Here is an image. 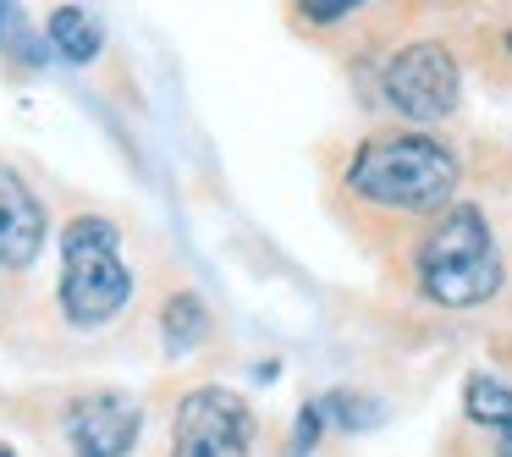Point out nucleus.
Wrapping results in <instances>:
<instances>
[{
    "mask_svg": "<svg viewBox=\"0 0 512 457\" xmlns=\"http://www.w3.org/2000/svg\"><path fill=\"white\" fill-rule=\"evenodd\" d=\"M347 193L375 210L397 215H441L457 204V182H463V160L452 144H441L424 127H402V133H375L353 149L342 171Z\"/></svg>",
    "mask_w": 512,
    "mask_h": 457,
    "instance_id": "nucleus-1",
    "label": "nucleus"
},
{
    "mask_svg": "<svg viewBox=\"0 0 512 457\" xmlns=\"http://www.w3.org/2000/svg\"><path fill=\"white\" fill-rule=\"evenodd\" d=\"M413 281L435 309H479L496 298L507 265H501L496 232L479 204H446L435 215L413 248Z\"/></svg>",
    "mask_w": 512,
    "mask_h": 457,
    "instance_id": "nucleus-2",
    "label": "nucleus"
},
{
    "mask_svg": "<svg viewBox=\"0 0 512 457\" xmlns=\"http://www.w3.org/2000/svg\"><path fill=\"white\" fill-rule=\"evenodd\" d=\"M56 303L67 325L100 331L133 303V270L122 259V226L105 215H72L61 226V281Z\"/></svg>",
    "mask_w": 512,
    "mask_h": 457,
    "instance_id": "nucleus-3",
    "label": "nucleus"
},
{
    "mask_svg": "<svg viewBox=\"0 0 512 457\" xmlns=\"http://www.w3.org/2000/svg\"><path fill=\"white\" fill-rule=\"evenodd\" d=\"M380 94L413 127L446 122L463 105V67L441 39H413L380 67Z\"/></svg>",
    "mask_w": 512,
    "mask_h": 457,
    "instance_id": "nucleus-4",
    "label": "nucleus"
},
{
    "mask_svg": "<svg viewBox=\"0 0 512 457\" xmlns=\"http://www.w3.org/2000/svg\"><path fill=\"white\" fill-rule=\"evenodd\" d=\"M171 457H254V413L226 386H193L177 402Z\"/></svg>",
    "mask_w": 512,
    "mask_h": 457,
    "instance_id": "nucleus-5",
    "label": "nucleus"
},
{
    "mask_svg": "<svg viewBox=\"0 0 512 457\" xmlns=\"http://www.w3.org/2000/svg\"><path fill=\"white\" fill-rule=\"evenodd\" d=\"M61 435H67L72 457H133L138 435H144V402L127 391H89V397L67 402Z\"/></svg>",
    "mask_w": 512,
    "mask_h": 457,
    "instance_id": "nucleus-6",
    "label": "nucleus"
},
{
    "mask_svg": "<svg viewBox=\"0 0 512 457\" xmlns=\"http://www.w3.org/2000/svg\"><path fill=\"white\" fill-rule=\"evenodd\" d=\"M45 204L39 193L17 177L12 166H0V270H28L45 248Z\"/></svg>",
    "mask_w": 512,
    "mask_h": 457,
    "instance_id": "nucleus-7",
    "label": "nucleus"
},
{
    "mask_svg": "<svg viewBox=\"0 0 512 457\" xmlns=\"http://www.w3.org/2000/svg\"><path fill=\"white\" fill-rule=\"evenodd\" d=\"M463 413L479 430H490L496 457H512V386L507 380L490 375V369H474V375L463 380Z\"/></svg>",
    "mask_w": 512,
    "mask_h": 457,
    "instance_id": "nucleus-8",
    "label": "nucleus"
},
{
    "mask_svg": "<svg viewBox=\"0 0 512 457\" xmlns=\"http://www.w3.org/2000/svg\"><path fill=\"white\" fill-rule=\"evenodd\" d=\"M45 39H50V56L72 61V67H89V61H100V50H105L100 23H94L83 6H56V12L45 17Z\"/></svg>",
    "mask_w": 512,
    "mask_h": 457,
    "instance_id": "nucleus-9",
    "label": "nucleus"
},
{
    "mask_svg": "<svg viewBox=\"0 0 512 457\" xmlns=\"http://www.w3.org/2000/svg\"><path fill=\"white\" fill-rule=\"evenodd\" d=\"M210 336V309H204L199 292H171L166 309H160V347L166 358H188L193 347H204Z\"/></svg>",
    "mask_w": 512,
    "mask_h": 457,
    "instance_id": "nucleus-10",
    "label": "nucleus"
},
{
    "mask_svg": "<svg viewBox=\"0 0 512 457\" xmlns=\"http://www.w3.org/2000/svg\"><path fill=\"white\" fill-rule=\"evenodd\" d=\"M50 39L34 28V17L23 12V0H0V61L17 72H39L50 61Z\"/></svg>",
    "mask_w": 512,
    "mask_h": 457,
    "instance_id": "nucleus-11",
    "label": "nucleus"
},
{
    "mask_svg": "<svg viewBox=\"0 0 512 457\" xmlns=\"http://www.w3.org/2000/svg\"><path fill=\"white\" fill-rule=\"evenodd\" d=\"M325 419L336 424V430L358 435V430H375L380 419H386V408H380L375 397H358V391H325Z\"/></svg>",
    "mask_w": 512,
    "mask_h": 457,
    "instance_id": "nucleus-12",
    "label": "nucleus"
},
{
    "mask_svg": "<svg viewBox=\"0 0 512 457\" xmlns=\"http://www.w3.org/2000/svg\"><path fill=\"white\" fill-rule=\"evenodd\" d=\"M325 402L314 397V402H303L298 408V424H292V446H287V457H309L314 446H320V435H325Z\"/></svg>",
    "mask_w": 512,
    "mask_h": 457,
    "instance_id": "nucleus-13",
    "label": "nucleus"
},
{
    "mask_svg": "<svg viewBox=\"0 0 512 457\" xmlns=\"http://www.w3.org/2000/svg\"><path fill=\"white\" fill-rule=\"evenodd\" d=\"M358 6H369V0H298L303 23H314V28H331V23H342V17H353Z\"/></svg>",
    "mask_w": 512,
    "mask_h": 457,
    "instance_id": "nucleus-14",
    "label": "nucleus"
},
{
    "mask_svg": "<svg viewBox=\"0 0 512 457\" xmlns=\"http://www.w3.org/2000/svg\"><path fill=\"white\" fill-rule=\"evenodd\" d=\"M0 457H17V452H12V446H0Z\"/></svg>",
    "mask_w": 512,
    "mask_h": 457,
    "instance_id": "nucleus-15",
    "label": "nucleus"
},
{
    "mask_svg": "<svg viewBox=\"0 0 512 457\" xmlns=\"http://www.w3.org/2000/svg\"><path fill=\"white\" fill-rule=\"evenodd\" d=\"M507 50H512V34H507Z\"/></svg>",
    "mask_w": 512,
    "mask_h": 457,
    "instance_id": "nucleus-16",
    "label": "nucleus"
}]
</instances>
